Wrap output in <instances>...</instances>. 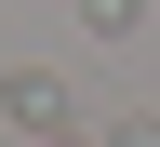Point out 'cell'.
<instances>
[{"mask_svg":"<svg viewBox=\"0 0 160 147\" xmlns=\"http://www.w3.org/2000/svg\"><path fill=\"white\" fill-rule=\"evenodd\" d=\"M80 27H133V0H80Z\"/></svg>","mask_w":160,"mask_h":147,"instance_id":"obj_1","label":"cell"}]
</instances>
